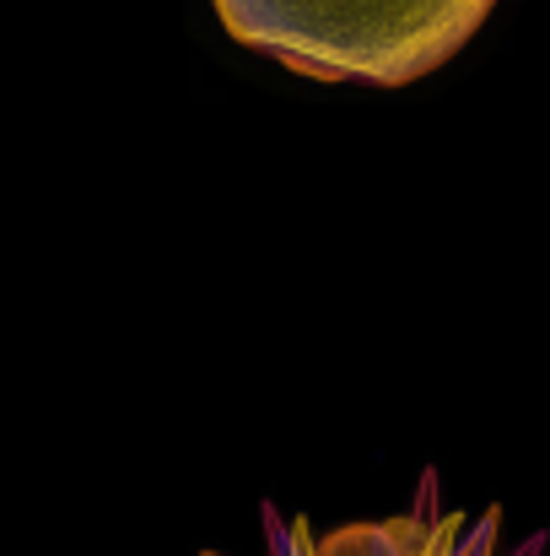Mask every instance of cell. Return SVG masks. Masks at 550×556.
Listing matches in <instances>:
<instances>
[{
    "mask_svg": "<svg viewBox=\"0 0 550 556\" xmlns=\"http://www.w3.org/2000/svg\"><path fill=\"white\" fill-rule=\"evenodd\" d=\"M265 556H550V541L546 530H535L529 541H519L508 552L502 546V508H486L481 519L470 508H443L437 470H426L405 514L357 519V525H341L324 535L314 530L308 514L281 519V508H265Z\"/></svg>",
    "mask_w": 550,
    "mask_h": 556,
    "instance_id": "7a4b0ae2",
    "label": "cell"
},
{
    "mask_svg": "<svg viewBox=\"0 0 550 556\" xmlns=\"http://www.w3.org/2000/svg\"><path fill=\"white\" fill-rule=\"evenodd\" d=\"M221 27L308 81L410 87L443 71L497 0H210Z\"/></svg>",
    "mask_w": 550,
    "mask_h": 556,
    "instance_id": "6da1fadb",
    "label": "cell"
}]
</instances>
